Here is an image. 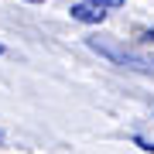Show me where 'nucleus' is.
I'll return each instance as SVG.
<instances>
[{
    "instance_id": "nucleus-1",
    "label": "nucleus",
    "mask_w": 154,
    "mask_h": 154,
    "mask_svg": "<svg viewBox=\"0 0 154 154\" xmlns=\"http://www.w3.org/2000/svg\"><path fill=\"white\" fill-rule=\"evenodd\" d=\"M89 48H93V51H99V55H106L110 62H116V65H127V69H147V62H144V58L130 55V51H120V48H113V45H106V41L89 38Z\"/></svg>"
},
{
    "instance_id": "nucleus-2",
    "label": "nucleus",
    "mask_w": 154,
    "mask_h": 154,
    "mask_svg": "<svg viewBox=\"0 0 154 154\" xmlns=\"http://www.w3.org/2000/svg\"><path fill=\"white\" fill-rule=\"evenodd\" d=\"M72 21H82V24H103L106 21V11L103 4H96V0H89V4H72Z\"/></svg>"
},
{
    "instance_id": "nucleus-3",
    "label": "nucleus",
    "mask_w": 154,
    "mask_h": 154,
    "mask_svg": "<svg viewBox=\"0 0 154 154\" xmlns=\"http://www.w3.org/2000/svg\"><path fill=\"white\" fill-rule=\"evenodd\" d=\"M96 4H103V7H120L123 0H96Z\"/></svg>"
},
{
    "instance_id": "nucleus-4",
    "label": "nucleus",
    "mask_w": 154,
    "mask_h": 154,
    "mask_svg": "<svg viewBox=\"0 0 154 154\" xmlns=\"http://www.w3.org/2000/svg\"><path fill=\"white\" fill-rule=\"evenodd\" d=\"M137 144H140V151H151V154H154V144H151V140H137Z\"/></svg>"
},
{
    "instance_id": "nucleus-5",
    "label": "nucleus",
    "mask_w": 154,
    "mask_h": 154,
    "mask_svg": "<svg viewBox=\"0 0 154 154\" xmlns=\"http://www.w3.org/2000/svg\"><path fill=\"white\" fill-rule=\"evenodd\" d=\"M140 38H144V41H154V28H151V31H144Z\"/></svg>"
},
{
    "instance_id": "nucleus-6",
    "label": "nucleus",
    "mask_w": 154,
    "mask_h": 154,
    "mask_svg": "<svg viewBox=\"0 0 154 154\" xmlns=\"http://www.w3.org/2000/svg\"><path fill=\"white\" fill-rule=\"evenodd\" d=\"M0 55H4V45H0Z\"/></svg>"
},
{
    "instance_id": "nucleus-7",
    "label": "nucleus",
    "mask_w": 154,
    "mask_h": 154,
    "mask_svg": "<svg viewBox=\"0 0 154 154\" xmlns=\"http://www.w3.org/2000/svg\"><path fill=\"white\" fill-rule=\"evenodd\" d=\"M31 4H38V0H31Z\"/></svg>"
}]
</instances>
